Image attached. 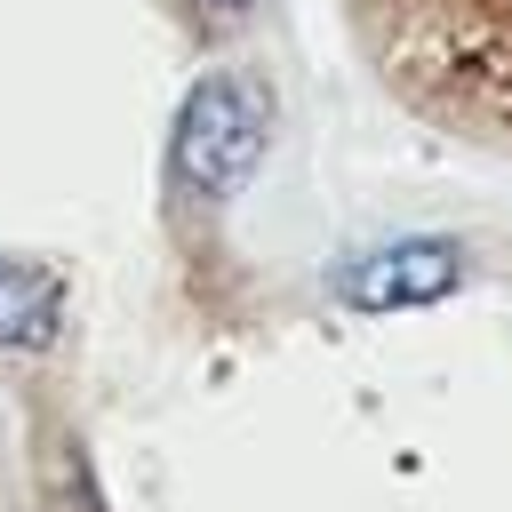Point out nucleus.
<instances>
[{"label": "nucleus", "instance_id": "obj_3", "mask_svg": "<svg viewBox=\"0 0 512 512\" xmlns=\"http://www.w3.org/2000/svg\"><path fill=\"white\" fill-rule=\"evenodd\" d=\"M408 72L448 96L456 112L488 120V128H512V40L480 32V24H440L408 48Z\"/></svg>", "mask_w": 512, "mask_h": 512}, {"label": "nucleus", "instance_id": "obj_4", "mask_svg": "<svg viewBox=\"0 0 512 512\" xmlns=\"http://www.w3.org/2000/svg\"><path fill=\"white\" fill-rule=\"evenodd\" d=\"M64 328V280L0 248V352H48Z\"/></svg>", "mask_w": 512, "mask_h": 512}, {"label": "nucleus", "instance_id": "obj_1", "mask_svg": "<svg viewBox=\"0 0 512 512\" xmlns=\"http://www.w3.org/2000/svg\"><path fill=\"white\" fill-rule=\"evenodd\" d=\"M272 144V96L248 72H208L168 128V176L192 200H232Z\"/></svg>", "mask_w": 512, "mask_h": 512}, {"label": "nucleus", "instance_id": "obj_2", "mask_svg": "<svg viewBox=\"0 0 512 512\" xmlns=\"http://www.w3.org/2000/svg\"><path fill=\"white\" fill-rule=\"evenodd\" d=\"M456 288H464V248L440 232L376 240V248H352L328 264V296L352 312H416V304H440Z\"/></svg>", "mask_w": 512, "mask_h": 512}, {"label": "nucleus", "instance_id": "obj_5", "mask_svg": "<svg viewBox=\"0 0 512 512\" xmlns=\"http://www.w3.org/2000/svg\"><path fill=\"white\" fill-rule=\"evenodd\" d=\"M208 8H248V0H208Z\"/></svg>", "mask_w": 512, "mask_h": 512}]
</instances>
